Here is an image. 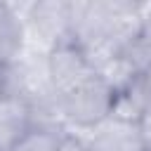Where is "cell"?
I'll return each mask as SVG.
<instances>
[{
  "label": "cell",
  "instance_id": "obj_8",
  "mask_svg": "<svg viewBox=\"0 0 151 151\" xmlns=\"http://www.w3.org/2000/svg\"><path fill=\"white\" fill-rule=\"evenodd\" d=\"M66 132H54V130H42L33 127L12 151H57Z\"/></svg>",
  "mask_w": 151,
  "mask_h": 151
},
{
  "label": "cell",
  "instance_id": "obj_2",
  "mask_svg": "<svg viewBox=\"0 0 151 151\" xmlns=\"http://www.w3.org/2000/svg\"><path fill=\"white\" fill-rule=\"evenodd\" d=\"M26 50L47 54L54 45L71 38V2L40 0L31 2L26 14Z\"/></svg>",
  "mask_w": 151,
  "mask_h": 151
},
{
  "label": "cell",
  "instance_id": "obj_4",
  "mask_svg": "<svg viewBox=\"0 0 151 151\" xmlns=\"http://www.w3.org/2000/svg\"><path fill=\"white\" fill-rule=\"evenodd\" d=\"M80 134L90 151H144L139 123H125L109 116L104 123Z\"/></svg>",
  "mask_w": 151,
  "mask_h": 151
},
{
  "label": "cell",
  "instance_id": "obj_10",
  "mask_svg": "<svg viewBox=\"0 0 151 151\" xmlns=\"http://www.w3.org/2000/svg\"><path fill=\"white\" fill-rule=\"evenodd\" d=\"M0 97H2V92H0Z\"/></svg>",
  "mask_w": 151,
  "mask_h": 151
},
{
  "label": "cell",
  "instance_id": "obj_7",
  "mask_svg": "<svg viewBox=\"0 0 151 151\" xmlns=\"http://www.w3.org/2000/svg\"><path fill=\"white\" fill-rule=\"evenodd\" d=\"M120 57L142 76L151 71V31L144 26L137 35L127 40V45L120 50Z\"/></svg>",
  "mask_w": 151,
  "mask_h": 151
},
{
  "label": "cell",
  "instance_id": "obj_3",
  "mask_svg": "<svg viewBox=\"0 0 151 151\" xmlns=\"http://www.w3.org/2000/svg\"><path fill=\"white\" fill-rule=\"evenodd\" d=\"M47 71H50L52 87L59 97L76 90L78 85H83L92 76H97L94 68L90 66L83 47L73 38L61 40L59 45H54L47 52Z\"/></svg>",
  "mask_w": 151,
  "mask_h": 151
},
{
  "label": "cell",
  "instance_id": "obj_1",
  "mask_svg": "<svg viewBox=\"0 0 151 151\" xmlns=\"http://www.w3.org/2000/svg\"><path fill=\"white\" fill-rule=\"evenodd\" d=\"M116 94L106 87V83L99 76H92L76 90L59 97V109L64 116L66 127H76L80 132H87L104 123L111 116Z\"/></svg>",
  "mask_w": 151,
  "mask_h": 151
},
{
  "label": "cell",
  "instance_id": "obj_9",
  "mask_svg": "<svg viewBox=\"0 0 151 151\" xmlns=\"http://www.w3.org/2000/svg\"><path fill=\"white\" fill-rule=\"evenodd\" d=\"M57 151H90L80 132H66Z\"/></svg>",
  "mask_w": 151,
  "mask_h": 151
},
{
  "label": "cell",
  "instance_id": "obj_5",
  "mask_svg": "<svg viewBox=\"0 0 151 151\" xmlns=\"http://www.w3.org/2000/svg\"><path fill=\"white\" fill-rule=\"evenodd\" d=\"M31 130V104L17 97H0V151H12Z\"/></svg>",
  "mask_w": 151,
  "mask_h": 151
},
{
  "label": "cell",
  "instance_id": "obj_6",
  "mask_svg": "<svg viewBox=\"0 0 151 151\" xmlns=\"http://www.w3.org/2000/svg\"><path fill=\"white\" fill-rule=\"evenodd\" d=\"M97 76L106 83V87L113 92V94H123V92H127L132 85H134V80L139 78V73L118 54V57H113L109 64H104L99 71H97Z\"/></svg>",
  "mask_w": 151,
  "mask_h": 151
}]
</instances>
